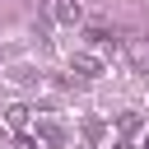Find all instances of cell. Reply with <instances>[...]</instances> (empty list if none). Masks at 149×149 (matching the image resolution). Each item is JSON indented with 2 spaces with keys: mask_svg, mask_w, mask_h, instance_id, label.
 I'll return each mask as SVG.
<instances>
[{
  "mask_svg": "<svg viewBox=\"0 0 149 149\" xmlns=\"http://www.w3.org/2000/svg\"><path fill=\"white\" fill-rule=\"evenodd\" d=\"M70 74H74V79H98V74H102V61H98L93 51H74V56H70Z\"/></svg>",
  "mask_w": 149,
  "mask_h": 149,
  "instance_id": "1",
  "label": "cell"
},
{
  "mask_svg": "<svg viewBox=\"0 0 149 149\" xmlns=\"http://www.w3.org/2000/svg\"><path fill=\"white\" fill-rule=\"evenodd\" d=\"M51 14H56V23L74 28V23H84V0H51Z\"/></svg>",
  "mask_w": 149,
  "mask_h": 149,
  "instance_id": "2",
  "label": "cell"
},
{
  "mask_svg": "<svg viewBox=\"0 0 149 149\" xmlns=\"http://www.w3.org/2000/svg\"><path fill=\"white\" fill-rule=\"evenodd\" d=\"M126 51H130L135 70H149V37H126Z\"/></svg>",
  "mask_w": 149,
  "mask_h": 149,
  "instance_id": "3",
  "label": "cell"
},
{
  "mask_svg": "<svg viewBox=\"0 0 149 149\" xmlns=\"http://www.w3.org/2000/svg\"><path fill=\"white\" fill-rule=\"evenodd\" d=\"M28 116H33L28 102H9V107H5V121H9L14 130H28Z\"/></svg>",
  "mask_w": 149,
  "mask_h": 149,
  "instance_id": "4",
  "label": "cell"
},
{
  "mask_svg": "<svg viewBox=\"0 0 149 149\" xmlns=\"http://www.w3.org/2000/svg\"><path fill=\"white\" fill-rule=\"evenodd\" d=\"M116 130H121V140H130L135 130H144V116H140V112H121V116H116Z\"/></svg>",
  "mask_w": 149,
  "mask_h": 149,
  "instance_id": "5",
  "label": "cell"
},
{
  "mask_svg": "<svg viewBox=\"0 0 149 149\" xmlns=\"http://www.w3.org/2000/svg\"><path fill=\"white\" fill-rule=\"evenodd\" d=\"M14 149H37V135H19V140H14Z\"/></svg>",
  "mask_w": 149,
  "mask_h": 149,
  "instance_id": "6",
  "label": "cell"
},
{
  "mask_svg": "<svg viewBox=\"0 0 149 149\" xmlns=\"http://www.w3.org/2000/svg\"><path fill=\"white\" fill-rule=\"evenodd\" d=\"M112 149H140V144H130V140H116V144H112Z\"/></svg>",
  "mask_w": 149,
  "mask_h": 149,
  "instance_id": "7",
  "label": "cell"
},
{
  "mask_svg": "<svg viewBox=\"0 0 149 149\" xmlns=\"http://www.w3.org/2000/svg\"><path fill=\"white\" fill-rule=\"evenodd\" d=\"M144 149H149V126H144Z\"/></svg>",
  "mask_w": 149,
  "mask_h": 149,
  "instance_id": "8",
  "label": "cell"
},
{
  "mask_svg": "<svg viewBox=\"0 0 149 149\" xmlns=\"http://www.w3.org/2000/svg\"><path fill=\"white\" fill-rule=\"evenodd\" d=\"M79 149H88V144H79Z\"/></svg>",
  "mask_w": 149,
  "mask_h": 149,
  "instance_id": "9",
  "label": "cell"
}]
</instances>
